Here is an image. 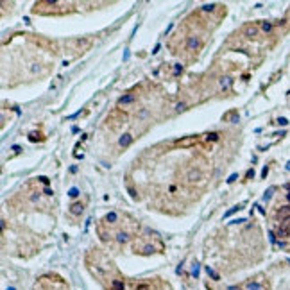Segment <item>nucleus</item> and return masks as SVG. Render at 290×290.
Here are the masks:
<instances>
[{"label": "nucleus", "mask_w": 290, "mask_h": 290, "mask_svg": "<svg viewBox=\"0 0 290 290\" xmlns=\"http://www.w3.org/2000/svg\"><path fill=\"white\" fill-rule=\"evenodd\" d=\"M131 142H132V136H131V135H122V136H120V140H118V143H120L122 147L131 145Z\"/></svg>", "instance_id": "nucleus-1"}, {"label": "nucleus", "mask_w": 290, "mask_h": 290, "mask_svg": "<svg viewBox=\"0 0 290 290\" xmlns=\"http://www.w3.org/2000/svg\"><path fill=\"white\" fill-rule=\"evenodd\" d=\"M82 210H84V206H82L81 203H74V204L70 206V211H72L74 215H81V213H82Z\"/></svg>", "instance_id": "nucleus-2"}, {"label": "nucleus", "mask_w": 290, "mask_h": 290, "mask_svg": "<svg viewBox=\"0 0 290 290\" xmlns=\"http://www.w3.org/2000/svg\"><path fill=\"white\" fill-rule=\"evenodd\" d=\"M197 47H199V39H197V38H188L186 49H188V50H195Z\"/></svg>", "instance_id": "nucleus-3"}, {"label": "nucleus", "mask_w": 290, "mask_h": 290, "mask_svg": "<svg viewBox=\"0 0 290 290\" xmlns=\"http://www.w3.org/2000/svg\"><path fill=\"white\" fill-rule=\"evenodd\" d=\"M197 179H200V174H199L197 170H193V168H192V170L188 172V181H190V183H195Z\"/></svg>", "instance_id": "nucleus-4"}, {"label": "nucleus", "mask_w": 290, "mask_h": 290, "mask_svg": "<svg viewBox=\"0 0 290 290\" xmlns=\"http://www.w3.org/2000/svg\"><path fill=\"white\" fill-rule=\"evenodd\" d=\"M258 34V29L254 25H249V27H245V36H249V38H254Z\"/></svg>", "instance_id": "nucleus-5"}, {"label": "nucleus", "mask_w": 290, "mask_h": 290, "mask_svg": "<svg viewBox=\"0 0 290 290\" xmlns=\"http://www.w3.org/2000/svg\"><path fill=\"white\" fill-rule=\"evenodd\" d=\"M117 220H118V215H117L115 211H109V213L106 215V222H109V224H115Z\"/></svg>", "instance_id": "nucleus-6"}, {"label": "nucleus", "mask_w": 290, "mask_h": 290, "mask_svg": "<svg viewBox=\"0 0 290 290\" xmlns=\"http://www.w3.org/2000/svg\"><path fill=\"white\" fill-rule=\"evenodd\" d=\"M231 82H233V81H231L229 77H222V79H220V86L224 88V90H229V88H231Z\"/></svg>", "instance_id": "nucleus-7"}, {"label": "nucleus", "mask_w": 290, "mask_h": 290, "mask_svg": "<svg viewBox=\"0 0 290 290\" xmlns=\"http://www.w3.org/2000/svg\"><path fill=\"white\" fill-rule=\"evenodd\" d=\"M132 100H135V95H124V97H120L118 104H131Z\"/></svg>", "instance_id": "nucleus-8"}, {"label": "nucleus", "mask_w": 290, "mask_h": 290, "mask_svg": "<svg viewBox=\"0 0 290 290\" xmlns=\"http://www.w3.org/2000/svg\"><path fill=\"white\" fill-rule=\"evenodd\" d=\"M129 240V236H127V233H124V231H120L118 235H117V242H120V243H125Z\"/></svg>", "instance_id": "nucleus-9"}, {"label": "nucleus", "mask_w": 290, "mask_h": 290, "mask_svg": "<svg viewBox=\"0 0 290 290\" xmlns=\"http://www.w3.org/2000/svg\"><path fill=\"white\" fill-rule=\"evenodd\" d=\"M245 288H247V290H261V285H260V283L251 281V283H247V285H245Z\"/></svg>", "instance_id": "nucleus-10"}, {"label": "nucleus", "mask_w": 290, "mask_h": 290, "mask_svg": "<svg viewBox=\"0 0 290 290\" xmlns=\"http://www.w3.org/2000/svg\"><path fill=\"white\" fill-rule=\"evenodd\" d=\"M111 286H113V290H124V288H125V286H124V283H122V281H118V279H115Z\"/></svg>", "instance_id": "nucleus-11"}, {"label": "nucleus", "mask_w": 290, "mask_h": 290, "mask_svg": "<svg viewBox=\"0 0 290 290\" xmlns=\"http://www.w3.org/2000/svg\"><path fill=\"white\" fill-rule=\"evenodd\" d=\"M274 190H276L274 186H271L269 190H265V193H263V199H265V200H269V199L272 197V193H274Z\"/></svg>", "instance_id": "nucleus-12"}, {"label": "nucleus", "mask_w": 290, "mask_h": 290, "mask_svg": "<svg viewBox=\"0 0 290 290\" xmlns=\"http://www.w3.org/2000/svg\"><path fill=\"white\" fill-rule=\"evenodd\" d=\"M261 29L265 32H271L272 31V24H271V21H261Z\"/></svg>", "instance_id": "nucleus-13"}, {"label": "nucleus", "mask_w": 290, "mask_h": 290, "mask_svg": "<svg viewBox=\"0 0 290 290\" xmlns=\"http://www.w3.org/2000/svg\"><path fill=\"white\" fill-rule=\"evenodd\" d=\"M206 140H208V142H217V140H218V135H217V132H208V135H206Z\"/></svg>", "instance_id": "nucleus-14"}, {"label": "nucleus", "mask_w": 290, "mask_h": 290, "mask_svg": "<svg viewBox=\"0 0 290 290\" xmlns=\"http://www.w3.org/2000/svg\"><path fill=\"white\" fill-rule=\"evenodd\" d=\"M238 210H242V206H240V204H238V206H233V208H231L229 211H226V213H224V217H229V215H233V213H236Z\"/></svg>", "instance_id": "nucleus-15"}, {"label": "nucleus", "mask_w": 290, "mask_h": 290, "mask_svg": "<svg viewBox=\"0 0 290 290\" xmlns=\"http://www.w3.org/2000/svg\"><path fill=\"white\" fill-rule=\"evenodd\" d=\"M206 272H208V274H210V276H211L213 279H218V274H217L215 271H211V269H210V267H208V269H206Z\"/></svg>", "instance_id": "nucleus-16"}, {"label": "nucleus", "mask_w": 290, "mask_h": 290, "mask_svg": "<svg viewBox=\"0 0 290 290\" xmlns=\"http://www.w3.org/2000/svg\"><path fill=\"white\" fill-rule=\"evenodd\" d=\"M215 9V4H204L203 6V11H213Z\"/></svg>", "instance_id": "nucleus-17"}, {"label": "nucleus", "mask_w": 290, "mask_h": 290, "mask_svg": "<svg viewBox=\"0 0 290 290\" xmlns=\"http://www.w3.org/2000/svg\"><path fill=\"white\" fill-rule=\"evenodd\" d=\"M236 179H238V174H231V175L228 177V183H235Z\"/></svg>", "instance_id": "nucleus-18"}, {"label": "nucleus", "mask_w": 290, "mask_h": 290, "mask_svg": "<svg viewBox=\"0 0 290 290\" xmlns=\"http://www.w3.org/2000/svg\"><path fill=\"white\" fill-rule=\"evenodd\" d=\"M278 124H279V125H288V120H286L285 117H279V118H278Z\"/></svg>", "instance_id": "nucleus-19"}, {"label": "nucleus", "mask_w": 290, "mask_h": 290, "mask_svg": "<svg viewBox=\"0 0 290 290\" xmlns=\"http://www.w3.org/2000/svg\"><path fill=\"white\" fill-rule=\"evenodd\" d=\"M68 195H70V197H77V195H79V190H77V188H70Z\"/></svg>", "instance_id": "nucleus-20"}, {"label": "nucleus", "mask_w": 290, "mask_h": 290, "mask_svg": "<svg viewBox=\"0 0 290 290\" xmlns=\"http://www.w3.org/2000/svg\"><path fill=\"white\" fill-rule=\"evenodd\" d=\"M278 236H288V231H286L285 228H281V229L278 231Z\"/></svg>", "instance_id": "nucleus-21"}, {"label": "nucleus", "mask_w": 290, "mask_h": 290, "mask_svg": "<svg viewBox=\"0 0 290 290\" xmlns=\"http://www.w3.org/2000/svg\"><path fill=\"white\" fill-rule=\"evenodd\" d=\"M152 251H154V247H150V245H145V249H143V253H145V254H150Z\"/></svg>", "instance_id": "nucleus-22"}, {"label": "nucleus", "mask_w": 290, "mask_h": 290, "mask_svg": "<svg viewBox=\"0 0 290 290\" xmlns=\"http://www.w3.org/2000/svg\"><path fill=\"white\" fill-rule=\"evenodd\" d=\"M267 174H269V167H263L261 168V177H267Z\"/></svg>", "instance_id": "nucleus-23"}, {"label": "nucleus", "mask_w": 290, "mask_h": 290, "mask_svg": "<svg viewBox=\"0 0 290 290\" xmlns=\"http://www.w3.org/2000/svg\"><path fill=\"white\" fill-rule=\"evenodd\" d=\"M183 109H185V104L183 102H179V104L175 106V111H183Z\"/></svg>", "instance_id": "nucleus-24"}, {"label": "nucleus", "mask_w": 290, "mask_h": 290, "mask_svg": "<svg viewBox=\"0 0 290 290\" xmlns=\"http://www.w3.org/2000/svg\"><path fill=\"white\" fill-rule=\"evenodd\" d=\"M181 70H183V66H181V64H175V74H179Z\"/></svg>", "instance_id": "nucleus-25"}, {"label": "nucleus", "mask_w": 290, "mask_h": 290, "mask_svg": "<svg viewBox=\"0 0 290 290\" xmlns=\"http://www.w3.org/2000/svg\"><path fill=\"white\" fill-rule=\"evenodd\" d=\"M254 175V170H247V177H253Z\"/></svg>", "instance_id": "nucleus-26"}, {"label": "nucleus", "mask_w": 290, "mask_h": 290, "mask_svg": "<svg viewBox=\"0 0 290 290\" xmlns=\"http://www.w3.org/2000/svg\"><path fill=\"white\" fill-rule=\"evenodd\" d=\"M45 193H47V195H52V193H54V192H52V190H50V188H45Z\"/></svg>", "instance_id": "nucleus-27"}, {"label": "nucleus", "mask_w": 290, "mask_h": 290, "mask_svg": "<svg viewBox=\"0 0 290 290\" xmlns=\"http://www.w3.org/2000/svg\"><path fill=\"white\" fill-rule=\"evenodd\" d=\"M228 290H242L240 286H228Z\"/></svg>", "instance_id": "nucleus-28"}, {"label": "nucleus", "mask_w": 290, "mask_h": 290, "mask_svg": "<svg viewBox=\"0 0 290 290\" xmlns=\"http://www.w3.org/2000/svg\"><path fill=\"white\" fill-rule=\"evenodd\" d=\"M286 200H288V203H290V192L286 193Z\"/></svg>", "instance_id": "nucleus-29"}, {"label": "nucleus", "mask_w": 290, "mask_h": 290, "mask_svg": "<svg viewBox=\"0 0 290 290\" xmlns=\"http://www.w3.org/2000/svg\"><path fill=\"white\" fill-rule=\"evenodd\" d=\"M286 170H290V161H288V163H286Z\"/></svg>", "instance_id": "nucleus-30"}, {"label": "nucleus", "mask_w": 290, "mask_h": 290, "mask_svg": "<svg viewBox=\"0 0 290 290\" xmlns=\"http://www.w3.org/2000/svg\"><path fill=\"white\" fill-rule=\"evenodd\" d=\"M7 290H14V288H13V286H11V288H7Z\"/></svg>", "instance_id": "nucleus-31"}]
</instances>
